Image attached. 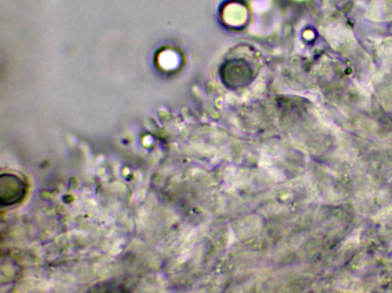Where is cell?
Returning a JSON list of instances; mask_svg holds the SVG:
<instances>
[{"label": "cell", "mask_w": 392, "mask_h": 293, "mask_svg": "<svg viewBox=\"0 0 392 293\" xmlns=\"http://www.w3.org/2000/svg\"><path fill=\"white\" fill-rule=\"evenodd\" d=\"M27 191L25 181L15 174L4 173L0 177V202L2 207H11L24 199Z\"/></svg>", "instance_id": "1"}]
</instances>
